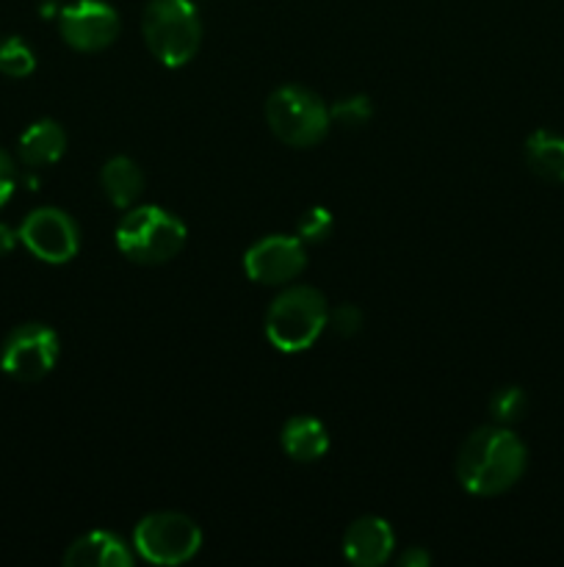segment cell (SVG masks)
I'll list each match as a JSON object with an SVG mask.
<instances>
[{"instance_id":"obj_2","label":"cell","mask_w":564,"mask_h":567,"mask_svg":"<svg viewBox=\"0 0 564 567\" xmlns=\"http://www.w3.org/2000/svg\"><path fill=\"white\" fill-rule=\"evenodd\" d=\"M116 247L138 266H160L186 247V225L158 205L127 208L116 225Z\"/></svg>"},{"instance_id":"obj_1","label":"cell","mask_w":564,"mask_h":567,"mask_svg":"<svg viewBox=\"0 0 564 567\" xmlns=\"http://www.w3.org/2000/svg\"><path fill=\"white\" fill-rule=\"evenodd\" d=\"M529 449L506 426H479L457 454V480L473 496H501L520 482Z\"/></svg>"},{"instance_id":"obj_18","label":"cell","mask_w":564,"mask_h":567,"mask_svg":"<svg viewBox=\"0 0 564 567\" xmlns=\"http://www.w3.org/2000/svg\"><path fill=\"white\" fill-rule=\"evenodd\" d=\"M525 410H529V396H525L523 388H518V385L501 388V391H495V396L490 399L492 419L503 426L523 421Z\"/></svg>"},{"instance_id":"obj_13","label":"cell","mask_w":564,"mask_h":567,"mask_svg":"<svg viewBox=\"0 0 564 567\" xmlns=\"http://www.w3.org/2000/svg\"><path fill=\"white\" fill-rule=\"evenodd\" d=\"M66 150V133L55 120H39L22 131L20 142H17V155L25 166L39 169V166H50L64 155Z\"/></svg>"},{"instance_id":"obj_20","label":"cell","mask_w":564,"mask_h":567,"mask_svg":"<svg viewBox=\"0 0 564 567\" xmlns=\"http://www.w3.org/2000/svg\"><path fill=\"white\" fill-rule=\"evenodd\" d=\"M332 227H335V219L326 208H310L307 214H302L296 225V236L302 238L304 244H321L332 236Z\"/></svg>"},{"instance_id":"obj_15","label":"cell","mask_w":564,"mask_h":567,"mask_svg":"<svg viewBox=\"0 0 564 567\" xmlns=\"http://www.w3.org/2000/svg\"><path fill=\"white\" fill-rule=\"evenodd\" d=\"M100 183H103L105 197L111 199V205L127 210L136 205V199L144 192V172L127 155H114L111 161H105L103 172H100Z\"/></svg>"},{"instance_id":"obj_5","label":"cell","mask_w":564,"mask_h":567,"mask_svg":"<svg viewBox=\"0 0 564 567\" xmlns=\"http://www.w3.org/2000/svg\"><path fill=\"white\" fill-rule=\"evenodd\" d=\"M265 122L280 142L291 147H313L326 136L332 116L318 94L288 83L265 100Z\"/></svg>"},{"instance_id":"obj_4","label":"cell","mask_w":564,"mask_h":567,"mask_svg":"<svg viewBox=\"0 0 564 567\" xmlns=\"http://www.w3.org/2000/svg\"><path fill=\"white\" fill-rule=\"evenodd\" d=\"M142 33L149 53L164 66H186L202 44V22L191 0H149Z\"/></svg>"},{"instance_id":"obj_3","label":"cell","mask_w":564,"mask_h":567,"mask_svg":"<svg viewBox=\"0 0 564 567\" xmlns=\"http://www.w3.org/2000/svg\"><path fill=\"white\" fill-rule=\"evenodd\" d=\"M330 308L324 293L310 286H291L271 302L265 313V338L285 354L304 352L326 330Z\"/></svg>"},{"instance_id":"obj_21","label":"cell","mask_w":564,"mask_h":567,"mask_svg":"<svg viewBox=\"0 0 564 567\" xmlns=\"http://www.w3.org/2000/svg\"><path fill=\"white\" fill-rule=\"evenodd\" d=\"M326 327H330L332 332H337L341 338H352L357 336L359 327H363V313H359L357 305H341V308L330 310Z\"/></svg>"},{"instance_id":"obj_11","label":"cell","mask_w":564,"mask_h":567,"mask_svg":"<svg viewBox=\"0 0 564 567\" xmlns=\"http://www.w3.org/2000/svg\"><path fill=\"white\" fill-rule=\"evenodd\" d=\"M396 546V532L379 515H363L354 520L343 537V554L359 567H379L390 559Z\"/></svg>"},{"instance_id":"obj_23","label":"cell","mask_w":564,"mask_h":567,"mask_svg":"<svg viewBox=\"0 0 564 567\" xmlns=\"http://www.w3.org/2000/svg\"><path fill=\"white\" fill-rule=\"evenodd\" d=\"M429 563L431 557L424 551V548H409V551L401 554V559H398V565L404 567H426Z\"/></svg>"},{"instance_id":"obj_22","label":"cell","mask_w":564,"mask_h":567,"mask_svg":"<svg viewBox=\"0 0 564 567\" xmlns=\"http://www.w3.org/2000/svg\"><path fill=\"white\" fill-rule=\"evenodd\" d=\"M17 188V164L6 150H0V208L11 199Z\"/></svg>"},{"instance_id":"obj_24","label":"cell","mask_w":564,"mask_h":567,"mask_svg":"<svg viewBox=\"0 0 564 567\" xmlns=\"http://www.w3.org/2000/svg\"><path fill=\"white\" fill-rule=\"evenodd\" d=\"M17 241H20L17 230H11L9 225H3V221H0V258H3V255H9L11 249L17 247Z\"/></svg>"},{"instance_id":"obj_16","label":"cell","mask_w":564,"mask_h":567,"mask_svg":"<svg viewBox=\"0 0 564 567\" xmlns=\"http://www.w3.org/2000/svg\"><path fill=\"white\" fill-rule=\"evenodd\" d=\"M525 164L547 183H564V136L534 131L525 138Z\"/></svg>"},{"instance_id":"obj_9","label":"cell","mask_w":564,"mask_h":567,"mask_svg":"<svg viewBox=\"0 0 564 567\" xmlns=\"http://www.w3.org/2000/svg\"><path fill=\"white\" fill-rule=\"evenodd\" d=\"M59 31L70 48L97 53L119 37V14L103 0H75L59 9Z\"/></svg>"},{"instance_id":"obj_8","label":"cell","mask_w":564,"mask_h":567,"mask_svg":"<svg viewBox=\"0 0 564 567\" xmlns=\"http://www.w3.org/2000/svg\"><path fill=\"white\" fill-rule=\"evenodd\" d=\"M22 247L33 258L44 264H70L81 249V233L75 219L59 208H36L22 219L20 230Z\"/></svg>"},{"instance_id":"obj_14","label":"cell","mask_w":564,"mask_h":567,"mask_svg":"<svg viewBox=\"0 0 564 567\" xmlns=\"http://www.w3.org/2000/svg\"><path fill=\"white\" fill-rule=\"evenodd\" d=\"M282 449L296 463H315L330 452V435L321 421L310 415H293L282 426Z\"/></svg>"},{"instance_id":"obj_17","label":"cell","mask_w":564,"mask_h":567,"mask_svg":"<svg viewBox=\"0 0 564 567\" xmlns=\"http://www.w3.org/2000/svg\"><path fill=\"white\" fill-rule=\"evenodd\" d=\"M36 70V55L20 37L0 39V72L9 78H25Z\"/></svg>"},{"instance_id":"obj_6","label":"cell","mask_w":564,"mask_h":567,"mask_svg":"<svg viewBox=\"0 0 564 567\" xmlns=\"http://www.w3.org/2000/svg\"><path fill=\"white\" fill-rule=\"evenodd\" d=\"M133 546L153 565H182L202 548V532L182 513H153L133 529Z\"/></svg>"},{"instance_id":"obj_10","label":"cell","mask_w":564,"mask_h":567,"mask_svg":"<svg viewBox=\"0 0 564 567\" xmlns=\"http://www.w3.org/2000/svg\"><path fill=\"white\" fill-rule=\"evenodd\" d=\"M307 266L304 241L299 236H265L243 255V271L260 286H285Z\"/></svg>"},{"instance_id":"obj_19","label":"cell","mask_w":564,"mask_h":567,"mask_svg":"<svg viewBox=\"0 0 564 567\" xmlns=\"http://www.w3.org/2000/svg\"><path fill=\"white\" fill-rule=\"evenodd\" d=\"M330 116L332 122H337V125L343 127H363L365 122L374 116V105H370V100L363 97V94H354V97L337 100L330 109Z\"/></svg>"},{"instance_id":"obj_7","label":"cell","mask_w":564,"mask_h":567,"mask_svg":"<svg viewBox=\"0 0 564 567\" xmlns=\"http://www.w3.org/2000/svg\"><path fill=\"white\" fill-rule=\"evenodd\" d=\"M61 343L50 327L28 321L9 332L0 349V369L17 382H39L55 369Z\"/></svg>"},{"instance_id":"obj_12","label":"cell","mask_w":564,"mask_h":567,"mask_svg":"<svg viewBox=\"0 0 564 567\" xmlns=\"http://www.w3.org/2000/svg\"><path fill=\"white\" fill-rule=\"evenodd\" d=\"M66 567H130L133 554L114 532H88L77 537L64 554Z\"/></svg>"}]
</instances>
